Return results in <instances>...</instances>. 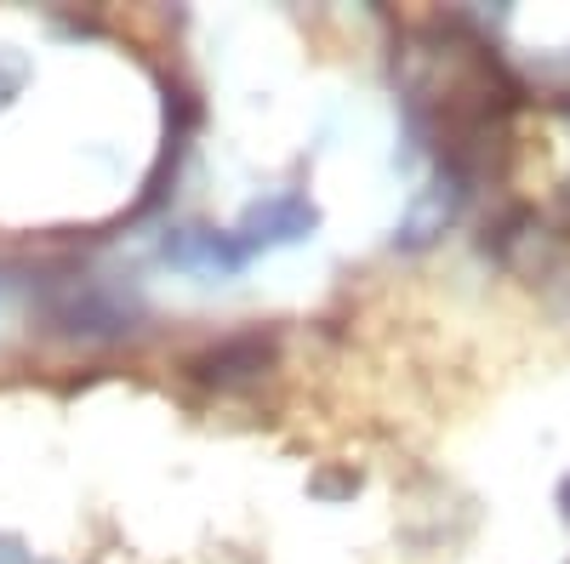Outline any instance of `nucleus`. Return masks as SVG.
Here are the masks:
<instances>
[{"label": "nucleus", "instance_id": "20e7f679", "mask_svg": "<svg viewBox=\"0 0 570 564\" xmlns=\"http://www.w3.org/2000/svg\"><path fill=\"white\" fill-rule=\"evenodd\" d=\"M0 564H7V553H0Z\"/></svg>", "mask_w": 570, "mask_h": 564}, {"label": "nucleus", "instance_id": "7ed1b4c3", "mask_svg": "<svg viewBox=\"0 0 570 564\" xmlns=\"http://www.w3.org/2000/svg\"><path fill=\"white\" fill-rule=\"evenodd\" d=\"M564 513H570V479H564Z\"/></svg>", "mask_w": 570, "mask_h": 564}, {"label": "nucleus", "instance_id": "f03ea898", "mask_svg": "<svg viewBox=\"0 0 570 564\" xmlns=\"http://www.w3.org/2000/svg\"><path fill=\"white\" fill-rule=\"evenodd\" d=\"M252 251L234 240V234H212V228H183L166 240V263L195 268V274H234Z\"/></svg>", "mask_w": 570, "mask_h": 564}, {"label": "nucleus", "instance_id": "f257e3e1", "mask_svg": "<svg viewBox=\"0 0 570 564\" xmlns=\"http://www.w3.org/2000/svg\"><path fill=\"white\" fill-rule=\"evenodd\" d=\"M314 228V206L303 200V195H274V200H257L252 211H246V222H240V240L246 251H257V246H285V240H303V234Z\"/></svg>", "mask_w": 570, "mask_h": 564}]
</instances>
